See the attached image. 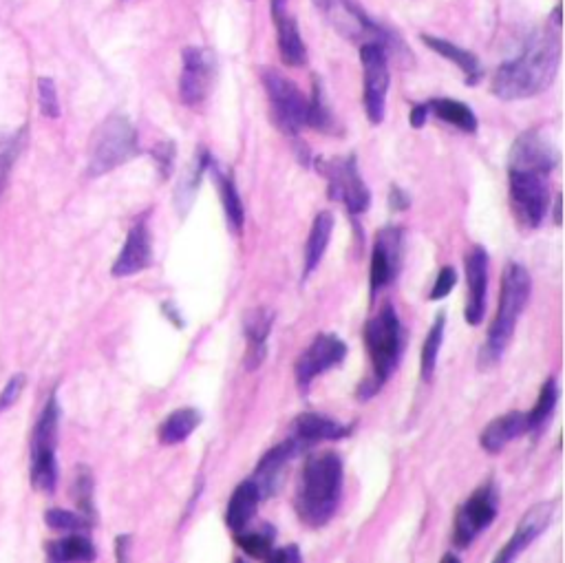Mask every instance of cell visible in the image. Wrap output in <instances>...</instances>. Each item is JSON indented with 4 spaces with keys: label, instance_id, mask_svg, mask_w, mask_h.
I'll return each instance as SVG.
<instances>
[{
    "label": "cell",
    "instance_id": "cell-1",
    "mask_svg": "<svg viewBox=\"0 0 565 563\" xmlns=\"http://www.w3.org/2000/svg\"><path fill=\"white\" fill-rule=\"evenodd\" d=\"M561 65L559 27H546L532 34L519 56L506 60L493 76V95L504 102L528 100L546 91Z\"/></svg>",
    "mask_w": 565,
    "mask_h": 563
},
{
    "label": "cell",
    "instance_id": "cell-2",
    "mask_svg": "<svg viewBox=\"0 0 565 563\" xmlns=\"http://www.w3.org/2000/svg\"><path fill=\"white\" fill-rule=\"evenodd\" d=\"M345 469L336 451L309 455L296 488V515L309 528H321L338 511L343 497Z\"/></svg>",
    "mask_w": 565,
    "mask_h": 563
},
{
    "label": "cell",
    "instance_id": "cell-3",
    "mask_svg": "<svg viewBox=\"0 0 565 563\" xmlns=\"http://www.w3.org/2000/svg\"><path fill=\"white\" fill-rule=\"evenodd\" d=\"M365 345L371 360V374L358 387L360 402H367L373 396H378L402 358L404 332L396 307L391 303L382 305L380 312L367 321Z\"/></svg>",
    "mask_w": 565,
    "mask_h": 563
},
{
    "label": "cell",
    "instance_id": "cell-4",
    "mask_svg": "<svg viewBox=\"0 0 565 563\" xmlns=\"http://www.w3.org/2000/svg\"><path fill=\"white\" fill-rule=\"evenodd\" d=\"M530 292H532V279L528 270L521 263H508L504 268V274H501L497 316L488 329L482 354H479V367L482 369L495 367L501 356H504L506 347L515 336L519 318L524 314L526 305L530 301Z\"/></svg>",
    "mask_w": 565,
    "mask_h": 563
},
{
    "label": "cell",
    "instance_id": "cell-5",
    "mask_svg": "<svg viewBox=\"0 0 565 563\" xmlns=\"http://www.w3.org/2000/svg\"><path fill=\"white\" fill-rule=\"evenodd\" d=\"M137 153H140V140L131 120L124 115H111L91 137L87 175L102 177L115 171L117 166L131 162Z\"/></svg>",
    "mask_w": 565,
    "mask_h": 563
},
{
    "label": "cell",
    "instance_id": "cell-6",
    "mask_svg": "<svg viewBox=\"0 0 565 563\" xmlns=\"http://www.w3.org/2000/svg\"><path fill=\"white\" fill-rule=\"evenodd\" d=\"M510 206L524 228L535 230L550 210V173L539 168L508 166Z\"/></svg>",
    "mask_w": 565,
    "mask_h": 563
},
{
    "label": "cell",
    "instance_id": "cell-7",
    "mask_svg": "<svg viewBox=\"0 0 565 563\" xmlns=\"http://www.w3.org/2000/svg\"><path fill=\"white\" fill-rule=\"evenodd\" d=\"M58 424L60 405L56 393H53L40 413L34 435H31V484L42 493H53L58 484Z\"/></svg>",
    "mask_w": 565,
    "mask_h": 563
},
{
    "label": "cell",
    "instance_id": "cell-8",
    "mask_svg": "<svg viewBox=\"0 0 565 563\" xmlns=\"http://www.w3.org/2000/svg\"><path fill=\"white\" fill-rule=\"evenodd\" d=\"M261 82L268 93L270 115L276 129L285 135H298L307 126L309 100L298 89V84L285 78L281 71L265 67L259 71Z\"/></svg>",
    "mask_w": 565,
    "mask_h": 563
},
{
    "label": "cell",
    "instance_id": "cell-9",
    "mask_svg": "<svg viewBox=\"0 0 565 563\" xmlns=\"http://www.w3.org/2000/svg\"><path fill=\"white\" fill-rule=\"evenodd\" d=\"M318 171L327 177V195L329 199L345 204L349 215H362L369 210L371 190L360 175L356 155L321 159L316 164Z\"/></svg>",
    "mask_w": 565,
    "mask_h": 563
},
{
    "label": "cell",
    "instance_id": "cell-10",
    "mask_svg": "<svg viewBox=\"0 0 565 563\" xmlns=\"http://www.w3.org/2000/svg\"><path fill=\"white\" fill-rule=\"evenodd\" d=\"M362 62V102L371 124H382L387 111V93H389V56L387 49L378 42H362L360 47Z\"/></svg>",
    "mask_w": 565,
    "mask_h": 563
},
{
    "label": "cell",
    "instance_id": "cell-11",
    "mask_svg": "<svg viewBox=\"0 0 565 563\" xmlns=\"http://www.w3.org/2000/svg\"><path fill=\"white\" fill-rule=\"evenodd\" d=\"M499 513L497 484L490 480L457 508L453 524V544L457 548H468L484 530L495 522Z\"/></svg>",
    "mask_w": 565,
    "mask_h": 563
},
{
    "label": "cell",
    "instance_id": "cell-12",
    "mask_svg": "<svg viewBox=\"0 0 565 563\" xmlns=\"http://www.w3.org/2000/svg\"><path fill=\"white\" fill-rule=\"evenodd\" d=\"M217 60L215 53L206 47H186L181 51V76L179 98L186 106H201L215 84Z\"/></svg>",
    "mask_w": 565,
    "mask_h": 563
},
{
    "label": "cell",
    "instance_id": "cell-13",
    "mask_svg": "<svg viewBox=\"0 0 565 563\" xmlns=\"http://www.w3.org/2000/svg\"><path fill=\"white\" fill-rule=\"evenodd\" d=\"M347 356V345L340 336L336 334H318L312 345L298 356L294 374H296V385L301 391H307L309 385L323 376L325 371L338 367Z\"/></svg>",
    "mask_w": 565,
    "mask_h": 563
},
{
    "label": "cell",
    "instance_id": "cell-14",
    "mask_svg": "<svg viewBox=\"0 0 565 563\" xmlns=\"http://www.w3.org/2000/svg\"><path fill=\"white\" fill-rule=\"evenodd\" d=\"M402 228L400 226H385L382 228L376 241H373V252H371V265H369V290L371 299L376 296L382 288H387L402 268Z\"/></svg>",
    "mask_w": 565,
    "mask_h": 563
},
{
    "label": "cell",
    "instance_id": "cell-15",
    "mask_svg": "<svg viewBox=\"0 0 565 563\" xmlns=\"http://www.w3.org/2000/svg\"><path fill=\"white\" fill-rule=\"evenodd\" d=\"M301 453H305L303 446L294 438H287L285 442L274 444L272 449L263 455L252 475V482L257 484L261 499H270L279 493V488L283 486V477L287 473V466H290V462Z\"/></svg>",
    "mask_w": 565,
    "mask_h": 563
},
{
    "label": "cell",
    "instance_id": "cell-16",
    "mask_svg": "<svg viewBox=\"0 0 565 563\" xmlns=\"http://www.w3.org/2000/svg\"><path fill=\"white\" fill-rule=\"evenodd\" d=\"M151 263H153V235L151 228H148V221L140 219L129 230V237H126L120 254H117V259L113 261L111 274L115 279H124V276H133L148 270L151 268Z\"/></svg>",
    "mask_w": 565,
    "mask_h": 563
},
{
    "label": "cell",
    "instance_id": "cell-17",
    "mask_svg": "<svg viewBox=\"0 0 565 563\" xmlns=\"http://www.w3.org/2000/svg\"><path fill=\"white\" fill-rule=\"evenodd\" d=\"M488 252L482 246L471 248L466 254L464 270L468 283V299L464 318L468 325H479L486 316V296H488Z\"/></svg>",
    "mask_w": 565,
    "mask_h": 563
},
{
    "label": "cell",
    "instance_id": "cell-18",
    "mask_svg": "<svg viewBox=\"0 0 565 563\" xmlns=\"http://www.w3.org/2000/svg\"><path fill=\"white\" fill-rule=\"evenodd\" d=\"M561 155L554 144L541 131L532 129L521 133L508 155V166L539 168V171L552 173L559 166Z\"/></svg>",
    "mask_w": 565,
    "mask_h": 563
},
{
    "label": "cell",
    "instance_id": "cell-19",
    "mask_svg": "<svg viewBox=\"0 0 565 563\" xmlns=\"http://www.w3.org/2000/svg\"><path fill=\"white\" fill-rule=\"evenodd\" d=\"M552 517H554V504L552 502H543V504L532 506L530 511L524 517H521L515 535L510 537L508 544L499 550V555L495 557V561L506 563V561L517 559L521 552H524L530 544H535V541L543 535V530L550 526Z\"/></svg>",
    "mask_w": 565,
    "mask_h": 563
},
{
    "label": "cell",
    "instance_id": "cell-20",
    "mask_svg": "<svg viewBox=\"0 0 565 563\" xmlns=\"http://www.w3.org/2000/svg\"><path fill=\"white\" fill-rule=\"evenodd\" d=\"M349 424H340L332 418L321 416V413H301L294 422H292V438L303 446V451L312 449L316 442H336L343 440L351 433Z\"/></svg>",
    "mask_w": 565,
    "mask_h": 563
},
{
    "label": "cell",
    "instance_id": "cell-21",
    "mask_svg": "<svg viewBox=\"0 0 565 563\" xmlns=\"http://www.w3.org/2000/svg\"><path fill=\"white\" fill-rule=\"evenodd\" d=\"M274 325V312L270 307H254L243 316V332L248 338V354H245V367L250 371L259 369L268 356V338Z\"/></svg>",
    "mask_w": 565,
    "mask_h": 563
},
{
    "label": "cell",
    "instance_id": "cell-22",
    "mask_svg": "<svg viewBox=\"0 0 565 563\" xmlns=\"http://www.w3.org/2000/svg\"><path fill=\"white\" fill-rule=\"evenodd\" d=\"M524 433H528L526 413L510 411L486 424V429L482 431V438H479V444H482V449L486 453L495 455V453L504 451L510 442L521 438Z\"/></svg>",
    "mask_w": 565,
    "mask_h": 563
},
{
    "label": "cell",
    "instance_id": "cell-23",
    "mask_svg": "<svg viewBox=\"0 0 565 563\" xmlns=\"http://www.w3.org/2000/svg\"><path fill=\"white\" fill-rule=\"evenodd\" d=\"M208 171L212 173V179H215V184L219 188L223 215H226L228 228L234 232V235H241L243 226H245V208H243V199L239 195L237 182H234L232 173L223 171V168L217 164L215 157H210Z\"/></svg>",
    "mask_w": 565,
    "mask_h": 563
},
{
    "label": "cell",
    "instance_id": "cell-24",
    "mask_svg": "<svg viewBox=\"0 0 565 563\" xmlns=\"http://www.w3.org/2000/svg\"><path fill=\"white\" fill-rule=\"evenodd\" d=\"M272 16L276 25V45H279L281 60L287 67H303L307 62V47L296 20L287 14L285 9L272 12Z\"/></svg>",
    "mask_w": 565,
    "mask_h": 563
},
{
    "label": "cell",
    "instance_id": "cell-25",
    "mask_svg": "<svg viewBox=\"0 0 565 563\" xmlns=\"http://www.w3.org/2000/svg\"><path fill=\"white\" fill-rule=\"evenodd\" d=\"M422 42L426 47H429L431 51H435L437 56H442L446 58L449 62H453L455 67H460L462 73H464V80L466 84H477L479 80H482L484 76V67H482V62H479V58L475 56L473 51H468L460 45H455V42L451 40H446V38H437V36H431V34H422L420 36Z\"/></svg>",
    "mask_w": 565,
    "mask_h": 563
},
{
    "label": "cell",
    "instance_id": "cell-26",
    "mask_svg": "<svg viewBox=\"0 0 565 563\" xmlns=\"http://www.w3.org/2000/svg\"><path fill=\"white\" fill-rule=\"evenodd\" d=\"M259 504H261V493L257 484L252 482V477L250 480H243L237 488H234L226 508V524L232 533H239V530H245L250 526L254 515L259 511Z\"/></svg>",
    "mask_w": 565,
    "mask_h": 563
},
{
    "label": "cell",
    "instance_id": "cell-27",
    "mask_svg": "<svg viewBox=\"0 0 565 563\" xmlns=\"http://www.w3.org/2000/svg\"><path fill=\"white\" fill-rule=\"evenodd\" d=\"M334 232V215L329 210L318 212L312 223V230H309L307 246H305V270H303V281L309 279L316 272L318 265H321L329 241H332Z\"/></svg>",
    "mask_w": 565,
    "mask_h": 563
},
{
    "label": "cell",
    "instance_id": "cell-28",
    "mask_svg": "<svg viewBox=\"0 0 565 563\" xmlns=\"http://www.w3.org/2000/svg\"><path fill=\"white\" fill-rule=\"evenodd\" d=\"M199 424H201V413L197 409L193 407L177 409L170 413L162 424H159L157 438L164 446H175V444L188 440L190 435L197 431Z\"/></svg>",
    "mask_w": 565,
    "mask_h": 563
},
{
    "label": "cell",
    "instance_id": "cell-29",
    "mask_svg": "<svg viewBox=\"0 0 565 563\" xmlns=\"http://www.w3.org/2000/svg\"><path fill=\"white\" fill-rule=\"evenodd\" d=\"M429 106V113H433L435 118H440L442 122L451 124L453 129L462 133H475L477 131V115L473 113L471 106L460 100L451 98H433L426 102Z\"/></svg>",
    "mask_w": 565,
    "mask_h": 563
},
{
    "label": "cell",
    "instance_id": "cell-30",
    "mask_svg": "<svg viewBox=\"0 0 565 563\" xmlns=\"http://www.w3.org/2000/svg\"><path fill=\"white\" fill-rule=\"evenodd\" d=\"M47 557L51 561H93L95 546L87 535H67L47 544Z\"/></svg>",
    "mask_w": 565,
    "mask_h": 563
},
{
    "label": "cell",
    "instance_id": "cell-31",
    "mask_svg": "<svg viewBox=\"0 0 565 563\" xmlns=\"http://www.w3.org/2000/svg\"><path fill=\"white\" fill-rule=\"evenodd\" d=\"M557 400H559V382L557 378H548L539 391L537 405L530 409V413H526L528 433H537L546 427L548 420L552 418L554 407H557Z\"/></svg>",
    "mask_w": 565,
    "mask_h": 563
},
{
    "label": "cell",
    "instance_id": "cell-32",
    "mask_svg": "<svg viewBox=\"0 0 565 563\" xmlns=\"http://www.w3.org/2000/svg\"><path fill=\"white\" fill-rule=\"evenodd\" d=\"M274 539H276V528L270 524H263L257 530H239V533H234V541H237V546L245 552V555H250L254 559H265L270 555V550L274 548Z\"/></svg>",
    "mask_w": 565,
    "mask_h": 563
},
{
    "label": "cell",
    "instance_id": "cell-33",
    "mask_svg": "<svg viewBox=\"0 0 565 563\" xmlns=\"http://www.w3.org/2000/svg\"><path fill=\"white\" fill-rule=\"evenodd\" d=\"M444 329H446V314H437L435 323L429 329V336L424 338L422 354H420V374L422 380H431L437 367V356H440L442 341H444Z\"/></svg>",
    "mask_w": 565,
    "mask_h": 563
},
{
    "label": "cell",
    "instance_id": "cell-34",
    "mask_svg": "<svg viewBox=\"0 0 565 563\" xmlns=\"http://www.w3.org/2000/svg\"><path fill=\"white\" fill-rule=\"evenodd\" d=\"M210 153L206 151V148H201L197 159H195V164L190 166V171L186 173V177L181 179L177 190H175V199H177V206L181 208V212H188L190 204H193V199H195V193H197V188H199V182H201V177H204V173L208 171V164H210Z\"/></svg>",
    "mask_w": 565,
    "mask_h": 563
},
{
    "label": "cell",
    "instance_id": "cell-35",
    "mask_svg": "<svg viewBox=\"0 0 565 563\" xmlns=\"http://www.w3.org/2000/svg\"><path fill=\"white\" fill-rule=\"evenodd\" d=\"M307 126H312V129L321 131V133H329V135H334L338 131L334 113L332 109H329V104L325 100L321 80H314V93H312V98H309V111H307Z\"/></svg>",
    "mask_w": 565,
    "mask_h": 563
},
{
    "label": "cell",
    "instance_id": "cell-36",
    "mask_svg": "<svg viewBox=\"0 0 565 563\" xmlns=\"http://www.w3.org/2000/svg\"><path fill=\"white\" fill-rule=\"evenodd\" d=\"M23 140H25V131L0 135V195H3V190L9 182V175H12L16 157L20 153V148H23Z\"/></svg>",
    "mask_w": 565,
    "mask_h": 563
},
{
    "label": "cell",
    "instance_id": "cell-37",
    "mask_svg": "<svg viewBox=\"0 0 565 563\" xmlns=\"http://www.w3.org/2000/svg\"><path fill=\"white\" fill-rule=\"evenodd\" d=\"M71 495L76 499L80 513L89 517L91 522L95 519V504H93V475L87 466H78L76 477H73Z\"/></svg>",
    "mask_w": 565,
    "mask_h": 563
},
{
    "label": "cell",
    "instance_id": "cell-38",
    "mask_svg": "<svg viewBox=\"0 0 565 563\" xmlns=\"http://www.w3.org/2000/svg\"><path fill=\"white\" fill-rule=\"evenodd\" d=\"M45 522L49 528L62 530V533H82V530H89L93 526L89 517H84L82 513L62 511V508H49L45 513Z\"/></svg>",
    "mask_w": 565,
    "mask_h": 563
},
{
    "label": "cell",
    "instance_id": "cell-39",
    "mask_svg": "<svg viewBox=\"0 0 565 563\" xmlns=\"http://www.w3.org/2000/svg\"><path fill=\"white\" fill-rule=\"evenodd\" d=\"M38 102H40V111L47 118L56 120L60 118V102H58V91H56V82L51 78H40L38 80Z\"/></svg>",
    "mask_w": 565,
    "mask_h": 563
},
{
    "label": "cell",
    "instance_id": "cell-40",
    "mask_svg": "<svg viewBox=\"0 0 565 563\" xmlns=\"http://www.w3.org/2000/svg\"><path fill=\"white\" fill-rule=\"evenodd\" d=\"M457 285V272L453 265H444V268L440 270V274H437V279L433 283V290L429 294V299L431 301H442L446 299L453 292V288Z\"/></svg>",
    "mask_w": 565,
    "mask_h": 563
},
{
    "label": "cell",
    "instance_id": "cell-41",
    "mask_svg": "<svg viewBox=\"0 0 565 563\" xmlns=\"http://www.w3.org/2000/svg\"><path fill=\"white\" fill-rule=\"evenodd\" d=\"M25 385H27L25 374H16L14 378H9L5 389L0 391V411H5V409L16 405V400L20 398V393H23Z\"/></svg>",
    "mask_w": 565,
    "mask_h": 563
},
{
    "label": "cell",
    "instance_id": "cell-42",
    "mask_svg": "<svg viewBox=\"0 0 565 563\" xmlns=\"http://www.w3.org/2000/svg\"><path fill=\"white\" fill-rule=\"evenodd\" d=\"M153 155H155V164L159 168V175H162V179H168L170 171H173V159H175L173 142L159 144L153 151Z\"/></svg>",
    "mask_w": 565,
    "mask_h": 563
},
{
    "label": "cell",
    "instance_id": "cell-43",
    "mask_svg": "<svg viewBox=\"0 0 565 563\" xmlns=\"http://www.w3.org/2000/svg\"><path fill=\"white\" fill-rule=\"evenodd\" d=\"M265 561L268 563H298V561H303V555H301V550H298V546L290 544V546L272 548L270 555L265 557Z\"/></svg>",
    "mask_w": 565,
    "mask_h": 563
},
{
    "label": "cell",
    "instance_id": "cell-44",
    "mask_svg": "<svg viewBox=\"0 0 565 563\" xmlns=\"http://www.w3.org/2000/svg\"><path fill=\"white\" fill-rule=\"evenodd\" d=\"M389 206L396 210V212H404L411 206V199L407 190H402L400 186H393L391 193H389Z\"/></svg>",
    "mask_w": 565,
    "mask_h": 563
},
{
    "label": "cell",
    "instance_id": "cell-45",
    "mask_svg": "<svg viewBox=\"0 0 565 563\" xmlns=\"http://www.w3.org/2000/svg\"><path fill=\"white\" fill-rule=\"evenodd\" d=\"M429 115L431 113H429V106H426V102L415 104L413 111H411V126H413V129H422Z\"/></svg>",
    "mask_w": 565,
    "mask_h": 563
},
{
    "label": "cell",
    "instance_id": "cell-46",
    "mask_svg": "<svg viewBox=\"0 0 565 563\" xmlns=\"http://www.w3.org/2000/svg\"><path fill=\"white\" fill-rule=\"evenodd\" d=\"M131 544V535H120L115 539V548H117V561H126L129 555H126V550H129Z\"/></svg>",
    "mask_w": 565,
    "mask_h": 563
},
{
    "label": "cell",
    "instance_id": "cell-47",
    "mask_svg": "<svg viewBox=\"0 0 565 563\" xmlns=\"http://www.w3.org/2000/svg\"><path fill=\"white\" fill-rule=\"evenodd\" d=\"M164 314L170 318V323H173L175 327H184V321H181V316H179V312H175L173 310V303H164Z\"/></svg>",
    "mask_w": 565,
    "mask_h": 563
},
{
    "label": "cell",
    "instance_id": "cell-48",
    "mask_svg": "<svg viewBox=\"0 0 565 563\" xmlns=\"http://www.w3.org/2000/svg\"><path fill=\"white\" fill-rule=\"evenodd\" d=\"M554 226H561V195L554 197Z\"/></svg>",
    "mask_w": 565,
    "mask_h": 563
},
{
    "label": "cell",
    "instance_id": "cell-49",
    "mask_svg": "<svg viewBox=\"0 0 565 563\" xmlns=\"http://www.w3.org/2000/svg\"><path fill=\"white\" fill-rule=\"evenodd\" d=\"M314 5H316L318 9H321V12L327 14V9L334 5V0H314Z\"/></svg>",
    "mask_w": 565,
    "mask_h": 563
},
{
    "label": "cell",
    "instance_id": "cell-50",
    "mask_svg": "<svg viewBox=\"0 0 565 563\" xmlns=\"http://www.w3.org/2000/svg\"><path fill=\"white\" fill-rule=\"evenodd\" d=\"M279 9H285V0H272V12H279Z\"/></svg>",
    "mask_w": 565,
    "mask_h": 563
},
{
    "label": "cell",
    "instance_id": "cell-51",
    "mask_svg": "<svg viewBox=\"0 0 565 563\" xmlns=\"http://www.w3.org/2000/svg\"><path fill=\"white\" fill-rule=\"evenodd\" d=\"M442 561L444 563H460V557H457V555H444Z\"/></svg>",
    "mask_w": 565,
    "mask_h": 563
}]
</instances>
